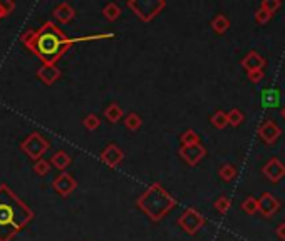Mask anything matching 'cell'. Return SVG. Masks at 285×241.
<instances>
[{
	"label": "cell",
	"mask_w": 285,
	"mask_h": 241,
	"mask_svg": "<svg viewBox=\"0 0 285 241\" xmlns=\"http://www.w3.org/2000/svg\"><path fill=\"white\" fill-rule=\"evenodd\" d=\"M112 37V34H101V35H87V37H78V39H69L59 29L55 27V24L46 22L41 29L29 30L22 35V44L29 50L39 57L44 64H54L61 59L64 52L75 42H84V41H98V39H107Z\"/></svg>",
	"instance_id": "1"
},
{
	"label": "cell",
	"mask_w": 285,
	"mask_h": 241,
	"mask_svg": "<svg viewBox=\"0 0 285 241\" xmlns=\"http://www.w3.org/2000/svg\"><path fill=\"white\" fill-rule=\"evenodd\" d=\"M32 218V209L7 185L0 186V241H10Z\"/></svg>",
	"instance_id": "2"
},
{
	"label": "cell",
	"mask_w": 285,
	"mask_h": 241,
	"mask_svg": "<svg viewBox=\"0 0 285 241\" xmlns=\"http://www.w3.org/2000/svg\"><path fill=\"white\" fill-rule=\"evenodd\" d=\"M136 205L151 221H160L173 208L175 201L158 183H155L139 196Z\"/></svg>",
	"instance_id": "3"
},
{
	"label": "cell",
	"mask_w": 285,
	"mask_h": 241,
	"mask_svg": "<svg viewBox=\"0 0 285 241\" xmlns=\"http://www.w3.org/2000/svg\"><path fill=\"white\" fill-rule=\"evenodd\" d=\"M50 148V144L46 137H44L41 132H32L21 143V149L27 154L32 161L42 159L44 153H47Z\"/></svg>",
	"instance_id": "4"
},
{
	"label": "cell",
	"mask_w": 285,
	"mask_h": 241,
	"mask_svg": "<svg viewBox=\"0 0 285 241\" xmlns=\"http://www.w3.org/2000/svg\"><path fill=\"white\" fill-rule=\"evenodd\" d=\"M128 7L144 22H149L164 9V2L161 0H131Z\"/></svg>",
	"instance_id": "5"
},
{
	"label": "cell",
	"mask_w": 285,
	"mask_h": 241,
	"mask_svg": "<svg viewBox=\"0 0 285 241\" xmlns=\"http://www.w3.org/2000/svg\"><path fill=\"white\" fill-rule=\"evenodd\" d=\"M101 161H103L104 164H107V166L109 168H116V166H119V164L123 163V159H124V153L121 149H119V146L118 144H114V143H111V144H107L106 148H104V151L103 153H101Z\"/></svg>",
	"instance_id": "6"
},
{
	"label": "cell",
	"mask_w": 285,
	"mask_h": 241,
	"mask_svg": "<svg viewBox=\"0 0 285 241\" xmlns=\"http://www.w3.org/2000/svg\"><path fill=\"white\" fill-rule=\"evenodd\" d=\"M52 186L61 196H69L75 188H78V181H75L69 173H62L54 179Z\"/></svg>",
	"instance_id": "7"
},
{
	"label": "cell",
	"mask_w": 285,
	"mask_h": 241,
	"mask_svg": "<svg viewBox=\"0 0 285 241\" xmlns=\"http://www.w3.org/2000/svg\"><path fill=\"white\" fill-rule=\"evenodd\" d=\"M59 77H61V71H59V67L54 64H44L39 71H37V79L44 82L46 86H52Z\"/></svg>",
	"instance_id": "8"
},
{
	"label": "cell",
	"mask_w": 285,
	"mask_h": 241,
	"mask_svg": "<svg viewBox=\"0 0 285 241\" xmlns=\"http://www.w3.org/2000/svg\"><path fill=\"white\" fill-rule=\"evenodd\" d=\"M178 223H180V226H181L185 231L195 233L196 230H198V226L201 225V219H200V216H198V214H196L195 211H186V213L180 218Z\"/></svg>",
	"instance_id": "9"
},
{
	"label": "cell",
	"mask_w": 285,
	"mask_h": 241,
	"mask_svg": "<svg viewBox=\"0 0 285 241\" xmlns=\"http://www.w3.org/2000/svg\"><path fill=\"white\" fill-rule=\"evenodd\" d=\"M54 17H55L57 22H61V24H69V22H71L72 18L75 17V10H74L67 2H62V4H59V5H57V7L54 9Z\"/></svg>",
	"instance_id": "10"
},
{
	"label": "cell",
	"mask_w": 285,
	"mask_h": 241,
	"mask_svg": "<svg viewBox=\"0 0 285 241\" xmlns=\"http://www.w3.org/2000/svg\"><path fill=\"white\" fill-rule=\"evenodd\" d=\"M181 157L185 159L188 164H196L200 161V157L205 154V151L200 148V146L196 144H189V146H185L181 151H180Z\"/></svg>",
	"instance_id": "11"
},
{
	"label": "cell",
	"mask_w": 285,
	"mask_h": 241,
	"mask_svg": "<svg viewBox=\"0 0 285 241\" xmlns=\"http://www.w3.org/2000/svg\"><path fill=\"white\" fill-rule=\"evenodd\" d=\"M49 163H50V166H54L55 169L64 171L66 168L71 166L72 159H71V156L66 153V151H57V153H54L52 156H50Z\"/></svg>",
	"instance_id": "12"
},
{
	"label": "cell",
	"mask_w": 285,
	"mask_h": 241,
	"mask_svg": "<svg viewBox=\"0 0 285 241\" xmlns=\"http://www.w3.org/2000/svg\"><path fill=\"white\" fill-rule=\"evenodd\" d=\"M104 117L109 120V123H112V124L119 123L121 117H123V107L119 106L118 103H111L104 109Z\"/></svg>",
	"instance_id": "13"
},
{
	"label": "cell",
	"mask_w": 285,
	"mask_h": 241,
	"mask_svg": "<svg viewBox=\"0 0 285 241\" xmlns=\"http://www.w3.org/2000/svg\"><path fill=\"white\" fill-rule=\"evenodd\" d=\"M280 103V92L278 89H267L262 92V104L265 107H277Z\"/></svg>",
	"instance_id": "14"
},
{
	"label": "cell",
	"mask_w": 285,
	"mask_h": 241,
	"mask_svg": "<svg viewBox=\"0 0 285 241\" xmlns=\"http://www.w3.org/2000/svg\"><path fill=\"white\" fill-rule=\"evenodd\" d=\"M141 124H143V119H141V116H139V114H136V112H129L128 116L124 117V126H126V128H128L129 131L139 129V128H141Z\"/></svg>",
	"instance_id": "15"
},
{
	"label": "cell",
	"mask_w": 285,
	"mask_h": 241,
	"mask_svg": "<svg viewBox=\"0 0 285 241\" xmlns=\"http://www.w3.org/2000/svg\"><path fill=\"white\" fill-rule=\"evenodd\" d=\"M103 14H104V17H106L109 22H114L119 15H121V9H119L118 4L109 2V4H107L106 7L103 9Z\"/></svg>",
	"instance_id": "16"
},
{
	"label": "cell",
	"mask_w": 285,
	"mask_h": 241,
	"mask_svg": "<svg viewBox=\"0 0 285 241\" xmlns=\"http://www.w3.org/2000/svg\"><path fill=\"white\" fill-rule=\"evenodd\" d=\"M50 168H52V166H50V163L46 161V159L42 157V159H39V161L34 163V168H32V169H34V173H35L37 176H47L49 171H50Z\"/></svg>",
	"instance_id": "17"
},
{
	"label": "cell",
	"mask_w": 285,
	"mask_h": 241,
	"mask_svg": "<svg viewBox=\"0 0 285 241\" xmlns=\"http://www.w3.org/2000/svg\"><path fill=\"white\" fill-rule=\"evenodd\" d=\"M82 124H84V128L87 131H96L99 128L101 120H99L98 114H87V116L84 117V120H82Z\"/></svg>",
	"instance_id": "18"
},
{
	"label": "cell",
	"mask_w": 285,
	"mask_h": 241,
	"mask_svg": "<svg viewBox=\"0 0 285 241\" xmlns=\"http://www.w3.org/2000/svg\"><path fill=\"white\" fill-rule=\"evenodd\" d=\"M14 9H15L14 2H10V0H0V10H2L4 17H7Z\"/></svg>",
	"instance_id": "19"
},
{
	"label": "cell",
	"mask_w": 285,
	"mask_h": 241,
	"mask_svg": "<svg viewBox=\"0 0 285 241\" xmlns=\"http://www.w3.org/2000/svg\"><path fill=\"white\" fill-rule=\"evenodd\" d=\"M181 141H183V144L189 146V144H193V143L196 141V137L193 136V132H192V131H188V132H185V134H183Z\"/></svg>",
	"instance_id": "20"
},
{
	"label": "cell",
	"mask_w": 285,
	"mask_h": 241,
	"mask_svg": "<svg viewBox=\"0 0 285 241\" xmlns=\"http://www.w3.org/2000/svg\"><path fill=\"white\" fill-rule=\"evenodd\" d=\"M0 18H4V14H2V10H0Z\"/></svg>",
	"instance_id": "21"
}]
</instances>
